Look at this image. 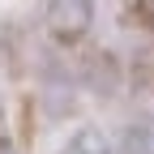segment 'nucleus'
I'll list each match as a JSON object with an SVG mask.
<instances>
[{
  "label": "nucleus",
  "instance_id": "nucleus-1",
  "mask_svg": "<svg viewBox=\"0 0 154 154\" xmlns=\"http://www.w3.org/2000/svg\"><path fill=\"white\" fill-rule=\"evenodd\" d=\"M64 154H107V150H103V141L94 137V133H82V137H73V146Z\"/></svg>",
  "mask_w": 154,
  "mask_h": 154
}]
</instances>
